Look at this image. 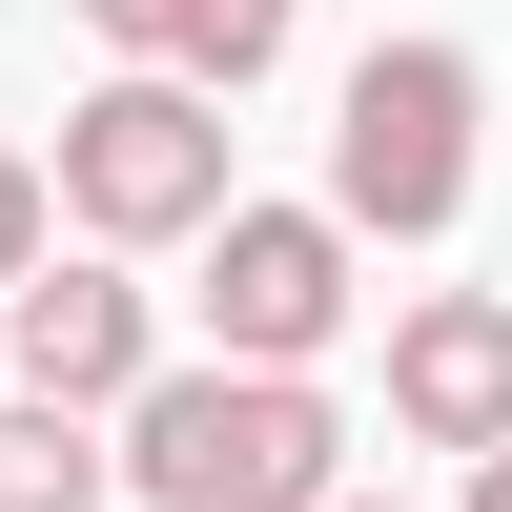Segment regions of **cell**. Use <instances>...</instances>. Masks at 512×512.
Here are the masks:
<instances>
[{"label":"cell","mask_w":512,"mask_h":512,"mask_svg":"<svg viewBox=\"0 0 512 512\" xmlns=\"http://www.w3.org/2000/svg\"><path fill=\"white\" fill-rule=\"evenodd\" d=\"M103 472L144 512H328L349 492V410L308 369H144L103 410Z\"/></svg>","instance_id":"6da1fadb"},{"label":"cell","mask_w":512,"mask_h":512,"mask_svg":"<svg viewBox=\"0 0 512 512\" xmlns=\"http://www.w3.org/2000/svg\"><path fill=\"white\" fill-rule=\"evenodd\" d=\"M472 123H492L472 41H369L349 103H328V226H349V246H431V226H472Z\"/></svg>","instance_id":"7a4b0ae2"},{"label":"cell","mask_w":512,"mask_h":512,"mask_svg":"<svg viewBox=\"0 0 512 512\" xmlns=\"http://www.w3.org/2000/svg\"><path fill=\"white\" fill-rule=\"evenodd\" d=\"M41 205H62L103 267H144V246H205L226 226V103H185V82H82L62 103V164H41Z\"/></svg>","instance_id":"3957f363"},{"label":"cell","mask_w":512,"mask_h":512,"mask_svg":"<svg viewBox=\"0 0 512 512\" xmlns=\"http://www.w3.org/2000/svg\"><path fill=\"white\" fill-rule=\"evenodd\" d=\"M349 226L328 205H226L205 226V369H308L328 328H349Z\"/></svg>","instance_id":"277c9868"},{"label":"cell","mask_w":512,"mask_h":512,"mask_svg":"<svg viewBox=\"0 0 512 512\" xmlns=\"http://www.w3.org/2000/svg\"><path fill=\"white\" fill-rule=\"evenodd\" d=\"M0 328H21V410H82V431H103L123 390H144L164 369V308H144V267H103V246H41L21 287H0Z\"/></svg>","instance_id":"5b68a950"},{"label":"cell","mask_w":512,"mask_h":512,"mask_svg":"<svg viewBox=\"0 0 512 512\" xmlns=\"http://www.w3.org/2000/svg\"><path fill=\"white\" fill-rule=\"evenodd\" d=\"M390 431L410 451H512V287H410L390 308Z\"/></svg>","instance_id":"8992f818"},{"label":"cell","mask_w":512,"mask_h":512,"mask_svg":"<svg viewBox=\"0 0 512 512\" xmlns=\"http://www.w3.org/2000/svg\"><path fill=\"white\" fill-rule=\"evenodd\" d=\"M123 41V82H185V103H246V82L308 41V0H82Z\"/></svg>","instance_id":"52a82bcc"},{"label":"cell","mask_w":512,"mask_h":512,"mask_svg":"<svg viewBox=\"0 0 512 512\" xmlns=\"http://www.w3.org/2000/svg\"><path fill=\"white\" fill-rule=\"evenodd\" d=\"M123 472H103V431H82V410H21L0 390V512H103Z\"/></svg>","instance_id":"ba28073f"},{"label":"cell","mask_w":512,"mask_h":512,"mask_svg":"<svg viewBox=\"0 0 512 512\" xmlns=\"http://www.w3.org/2000/svg\"><path fill=\"white\" fill-rule=\"evenodd\" d=\"M41 246H62V205H41V164H21V144H0V287H21V267H41Z\"/></svg>","instance_id":"9c48e42d"},{"label":"cell","mask_w":512,"mask_h":512,"mask_svg":"<svg viewBox=\"0 0 512 512\" xmlns=\"http://www.w3.org/2000/svg\"><path fill=\"white\" fill-rule=\"evenodd\" d=\"M472 512H512V451H472Z\"/></svg>","instance_id":"30bf717a"},{"label":"cell","mask_w":512,"mask_h":512,"mask_svg":"<svg viewBox=\"0 0 512 512\" xmlns=\"http://www.w3.org/2000/svg\"><path fill=\"white\" fill-rule=\"evenodd\" d=\"M328 512H390V492H328Z\"/></svg>","instance_id":"8fae6325"}]
</instances>
